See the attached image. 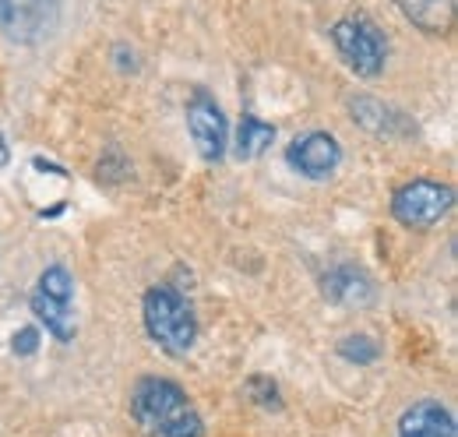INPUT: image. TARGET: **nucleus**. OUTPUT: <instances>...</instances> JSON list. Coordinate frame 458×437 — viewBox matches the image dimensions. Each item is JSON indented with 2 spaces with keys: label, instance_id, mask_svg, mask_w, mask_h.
Listing matches in <instances>:
<instances>
[{
  "label": "nucleus",
  "instance_id": "14",
  "mask_svg": "<svg viewBox=\"0 0 458 437\" xmlns=\"http://www.w3.org/2000/svg\"><path fill=\"white\" fill-rule=\"evenodd\" d=\"M339 356L345 360H352V364H374L377 356H381V346L370 338V335H345L343 342H339Z\"/></svg>",
  "mask_w": 458,
  "mask_h": 437
},
{
  "label": "nucleus",
  "instance_id": "15",
  "mask_svg": "<svg viewBox=\"0 0 458 437\" xmlns=\"http://www.w3.org/2000/svg\"><path fill=\"white\" fill-rule=\"evenodd\" d=\"M247 395H250L258 406H265V409H279V406H283V398H279V384L272 381V378H265V374L247 378Z\"/></svg>",
  "mask_w": 458,
  "mask_h": 437
},
{
  "label": "nucleus",
  "instance_id": "2",
  "mask_svg": "<svg viewBox=\"0 0 458 437\" xmlns=\"http://www.w3.org/2000/svg\"><path fill=\"white\" fill-rule=\"evenodd\" d=\"M141 314H145V328L159 349H166L170 356L191 353V346L198 338V318L183 293H176L173 286H152L141 300Z\"/></svg>",
  "mask_w": 458,
  "mask_h": 437
},
{
  "label": "nucleus",
  "instance_id": "8",
  "mask_svg": "<svg viewBox=\"0 0 458 437\" xmlns=\"http://www.w3.org/2000/svg\"><path fill=\"white\" fill-rule=\"evenodd\" d=\"M286 163L307 180H328L343 163V149H339L335 134L307 131V134L293 138V145L286 149Z\"/></svg>",
  "mask_w": 458,
  "mask_h": 437
},
{
  "label": "nucleus",
  "instance_id": "6",
  "mask_svg": "<svg viewBox=\"0 0 458 437\" xmlns=\"http://www.w3.org/2000/svg\"><path fill=\"white\" fill-rule=\"evenodd\" d=\"M60 25V0H0V32L11 43L36 47Z\"/></svg>",
  "mask_w": 458,
  "mask_h": 437
},
{
  "label": "nucleus",
  "instance_id": "5",
  "mask_svg": "<svg viewBox=\"0 0 458 437\" xmlns=\"http://www.w3.org/2000/svg\"><path fill=\"white\" fill-rule=\"evenodd\" d=\"M455 191L437 180H412L395 191L392 198V216L409 229H430L452 212Z\"/></svg>",
  "mask_w": 458,
  "mask_h": 437
},
{
  "label": "nucleus",
  "instance_id": "11",
  "mask_svg": "<svg viewBox=\"0 0 458 437\" xmlns=\"http://www.w3.org/2000/svg\"><path fill=\"white\" fill-rule=\"evenodd\" d=\"M272 141H276V127L265 124V120H258L254 113H243V116H240V127H236L233 156H236V159H254V156H261Z\"/></svg>",
  "mask_w": 458,
  "mask_h": 437
},
{
  "label": "nucleus",
  "instance_id": "9",
  "mask_svg": "<svg viewBox=\"0 0 458 437\" xmlns=\"http://www.w3.org/2000/svg\"><path fill=\"white\" fill-rule=\"evenodd\" d=\"M399 437H458L455 416L441 402L420 398L399 416Z\"/></svg>",
  "mask_w": 458,
  "mask_h": 437
},
{
  "label": "nucleus",
  "instance_id": "17",
  "mask_svg": "<svg viewBox=\"0 0 458 437\" xmlns=\"http://www.w3.org/2000/svg\"><path fill=\"white\" fill-rule=\"evenodd\" d=\"M7 159H11V149H7V141H4V134H0V169L7 166Z\"/></svg>",
  "mask_w": 458,
  "mask_h": 437
},
{
  "label": "nucleus",
  "instance_id": "16",
  "mask_svg": "<svg viewBox=\"0 0 458 437\" xmlns=\"http://www.w3.org/2000/svg\"><path fill=\"white\" fill-rule=\"evenodd\" d=\"M11 349H14L18 356H32V353L39 349V328H21V331H14Z\"/></svg>",
  "mask_w": 458,
  "mask_h": 437
},
{
  "label": "nucleus",
  "instance_id": "4",
  "mask_svg": "<svg viewBox=\"0 0 458 437\" xmlns=\"http://www.w3.org/2000/svg\"><path fill=\"white\" fill-rule=\"evenodd\" d=\"M74 278L64 265H50L47 272L39 275V286L32 293V314L47 325V331L57 338V342H71L74 338Z\"/></svg>",
  "mask_w": 458,
  "mask_h": 437
},
{
  "label": "nucleus",
  "instance_id": "3",
  "mask_svg": "<svg viewBox=\"0 0 458 437\" xmlns=\"http://www.w3.org/2000/svg\"><path fill=\"white\" fill-rule=\"evenodd\" d=\"M332 43H335L339 56L345 60V67L356 71L360 78H374V74L385 71L388 43H385L381 29H377L370 18L356 14V18L335 21V29H332Z\"/></svg>",
  "mask_w": 458,
  "mask_h": 437
},
{
  "label": "nucleus",
  "instance_id": "13",
  "mask_svg": "<svg viewBox=\"0 0 458 437\" xmlns=\"http://www.w3.org/2000/svg\"><path fill=\"white\" fill-rule=\"evenodd\" d=\"M325 296L332 304H367L370 300V282L356 269H335L332 275H325Z\"/></svg>",
  "mask_w": 458,
  "mask_h": 437
},
{
  "label": "nucleus",
  "instance_id": "10",
  "mask_svg": "<svg viewBox=\"0 0 458 437\" xmlns=\"http://www.w3.org/2000/svg\"><path fill=\"white\" fill-rule=\"evenodd\" d=\"M395 4L423 32H448L455 25V4L452 0H395Z\"/></svg>",
  "mask_w": 458,
  "mask_h": 437
},
{
  "label": "nucleus",
  "instance_id": "7",
  "mask_svg": "<svg viewBox=\"0 0 458 437\" xmlns=\"http://www.w3.org/2000/svg\"><path fill=\"white\" fill-rule=\"evenodd\" d=\"M187 127L205 163H219L226 156V116L205 89H194L187 99Z\"/></svg>",
  "mask_w": 458,
  "mask_h": 437
},
{
  "label": "nucleus",
  "instance_id": "1",
  "mask_svg": "<svg viewBox=\"0 0 458 437\" xmlns=\"http://www.w3.org/2000/svg\"><path fill=\"white\" fill-rule=\"evenodd\" d=\"M131 413L148 437H205L201 413L170 378H141L134 384Z\"/></svg>",
  "mask_w": 458,
  "mask_h": 437
},
{
  "label": "nucleus",
  "instance_id": "12",
  "mask_svg": "<svg viewBox=\"0 0 458 437\" xmlns=\"http://www.w3.org/2000/svg\"><path fill=\"white\" fill-rule=\"evenodd\" d=\"M352 120H360L367 131L374 134H405V124H402V113L377 99H352Z\"/></svg>",
  "mask_w": 458,
  "mask_h": 437
}]
</instances>
